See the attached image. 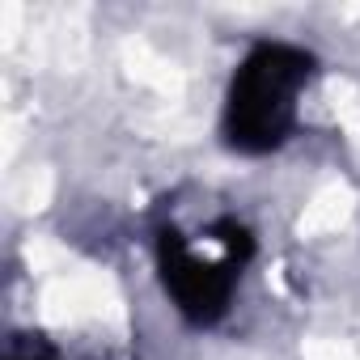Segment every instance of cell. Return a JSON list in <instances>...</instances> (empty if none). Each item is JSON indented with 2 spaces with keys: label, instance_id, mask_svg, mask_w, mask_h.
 I'll use <instances>...</instances> for the list:
<instances>
[{
  "label": "cell",
  "instance_id": "obj_1",
  "mask_svg": "<svg viewBox=\"0 0 360 360\" xmlns=\"http://www.w3.org/2000/svg\"><path fill=\"white\" fill-rule=\"evenodd\" d=\"M314 72H318L314 51L284 39L255 43L233 68L225 89V110H221L225 144L246 157L284 148L301 119V94L309 89Z\"/></svg>",
  "mask_w": 360,
  "mask_h": 360
},
{
  "label": "cell",
  "instance_id": "obj_2",
  "mask_svg": "<svg viewBox=\"0 0 360 360\" xmlns=\"http://www.w3.org/2000/svg\"><path fill=\"white\" fill-rule=\"evenodd\" d=\"M250 255L255 238L233 217H217L204 233H183V229L157 233L161 288L191 326H217L229 314Z\"/></svg>",
  "mask_w": 360,
  "mask_h": 360
},
{
  "label": "cell",
  "instance_id": "obj_3",
  "mask_svg": "<svg viewBox=\"0 0 360 360\" xmlns=\"http://www.w3.org/2000/svg\"><path fill=\"white\" fill-rule=\"evenodd\" d=\"M5 360H64L43 335H13L5 343Z\"/></svg>",
  "mask_w": 360,
  "mask_h": 360
}]
</instances>
